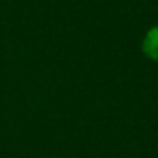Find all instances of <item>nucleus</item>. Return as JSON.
<instances>
[{"label":"nucleus","mask_w":158,"mask_h":158,"mask_svg":"<svg viewBox=\"0 0 158 158\" xmlns=\"http://www.w3.org/2000/svg\"><path fill=\"white\" fill-rule=\"evenodd\" d=\"M141 52L149 60L158 63V24L145 32V35L141 39Z\"/></svg>","instance_id":"nucleus-1"}]
</instances>
